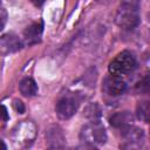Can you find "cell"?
I'll use <instances>...</instances> for the list:
<instances>
[{"mask_svg":"<svg viewBox=\"0 0 150 150\" xmlns=\"http://www.w3.org/2000/svg\"><path fill=\"white\" fill-rule=\"evenodd\" d=\"M0 148H2V149H6V145L2 143V141L0 139Z\"/></svg>","mask_w":150,"mask_h":150,"instance_id":"20","label":"cell"},{"mask_svg":"<svg viewBox=\"0 0 150 150\" xmlns=\"http://www.w3.org/2000/svg\"><path fill=\"white\" fill-rule=\"evenodd\" d=\"M115 22L118 27L123 29L130 30L136 28L141 22L137 0H124L117 9Z\"/></svg>","mask_w":150,"mask_h":150,"instance_id":"1","label":"cell"},{"mask_svg":"<svg viewBox=\"0 0 150 150\" xmlns=\"http://www.w3.org/2000/svg\"><path fill=\"white\" fill-rule=\"evenodd\" d=\"M86 116L91 121H98V118L101 116L100 107L96 103H93V104L88 105L87 109H86Z\"/></svg>","mask_w":150,"mask_h":150,"instance_id":"14","label":"cell"},{"mask_svg":"<svg viewBox=\"0 0 150 150\" xmlns=\"http://www.w3.org/2000/svg\"><path fill=\"white\" fill-rule=\"evenodd\" d=\"M102 89L107 95L111 97H116L122 95L127 90V83L121 76L109 75L108 77L104 79Z\"/></svg>","mask_w":150,"mask_h":150,"instance_id":"6","label":"cell"},{"mask_svg":"<svg viewBox=\"0 0 150 150\" xmlns=\"http://www.w3.org/2000/svg\"><path fill=\"white\" fill-rule=\"evenodd\" d=\"M23 46V42L14 34H6L0 39V53L11 54L20 50Z\"/></svg>","mask_w":150,"mask_h":150,"instance_id":"9","label":"cell"},{"mask_svg":"<svg viewBox=\"0 0 150 150\" xmlns=\"http://www.w3.org/2000/svg\"><path fill=\"white\" fill-rule=\"evenodd\" d=\"M110 124L114 128H118V129H123L130 124H132L134 122V115L130 111H118L116 114H114L110 118H109Z\"/></svg>","mask_w":150,"mask_h":150,"instance_id":"11","label":"cell"},{"mask_svg":"<svg viewBox=\"0 0 150 150\" xmlns=\"http://www.w3.org/2000/svg\"><path fill=\"white\" fill-rule=\"evenodd\" d=\"M77 107H79V103L74 96L64 95L56 102L55 111H56V115L59 118L68 120L76 112Z\"/></svg>","mask_w":150,"mask_h":150,"instance_id":"5","label":"cell"},{"mask_svg":"<svg viewBox=\"0 0 150 150\" xmlns=\"http://www.w3.org/2000/svg\"><path fill=\"white\" fill-rule=\"evenodd\" d=\"M13 107L19 114H23L25 112V105L20 100H14L13 101Z\"/></svg>","mask_w":150,"mask_h":150,"instance_id":"16","label":"cell"},{"mask_svg":"<svg viewBox=\"0 0 150 150\" xmlns=\"http://www.w3.org/2000/svg\"><path fill=\"white\" fill-rule=\"evenodd\" d=\"M34 6H41L43 2H45V0H29Z\"/></svg>","mask_w":150,"mask_h":150,"instance_id":"18","label":"cell"},{"mask_svg":"<svg viewBox=\"0 0 150 150\" xmlns=\"http://www.w3.org/2000/svg\"><path fill=\"white\" fill-rule=\"evenodd\" d=\"M20 93L26 97H32L38 94V84L32 77H25L19 83Z\"/></svg>","mask_w":150,"mask_h":150,"instance_id":"12","label":"cell"},{"mask_svg":"<svg viewBox=\"0 0 150 150\" xmlns=\"http://www.w3.org/2000/svg\"><path fill=\"white\" fill-rule=\"evenodd\" d=\"M122 136L127 143V145H124V146L134 148V146L139 145L142 143V141L144 139V131L142 129L130 124L122 129Z\"/></svg>","mask_w":150,"mask_h":150,"instance_id":"8","label":"cell"},{"mask_svg":"<svg viewBox=\"0 0 150 150\" xmlns=\"http://www.w3.org/2000/svg\"><path fill=\"white\" fill-rule=\"evenodd\" d=\"M35 135H36L35 125L32 122L25 121L23 123L18 125V128L14 130L13 138H14V142L18 143L19 145L27 146L34 141Z\"/></svg>","mask_w":150,"mask_h":150,"instance_id":"4","label":"cell"},{"mask_svg":"<svg viewBox=\"0 0 150 150\" xmlns=\"http://www.w3.org/2000/svg\"><path fill=\"white\" fill-rule=\"evenodd\" d=\"M136 57L129 50H123L115 56V59L109 63V73L115 76H124L131 73L136 68Z\"/></svg>","mask_w":150,"mask_h":150,"instance_id":"2","label":"cell"},{"mask_svg":"<svg viewBox=\"0 0 150 150\" xmlns=\"http://www.w3.org/2000/svg\"><path fill=\"white\" fill-rule=\"evenodd\" d=\"M97 2H100V4H109L111 0H96Z\"/></svg>","mask_w":150,"mask_h":150,"instance_id":"19","label":"cell"},{"mask_svg":"<svg viewBox=\"0 0 150 150\" xmlns=\"http://www.w3.org/2000/svg\"><path fill=\"white\" fill-rule=\"evenodd\" d=\"M8 112H7V109L5 105H0V118H2L4 121H7L8 120Z\"/></svg>","mask_w":150,"mask_h":150,"instance_id":"17","label":"cell"},{"mask_svg":"<svg viewBox=\"0 0 150 150\" xmlns=\"http://www.w3.org/2000/svg\"><path fill=\"white\" fill-rule=\"evenodd\" d=\"M6 22H7V12L2 7L1 1H0V30H2V28L6 25Z\"/></svg>","mask_w":150,"mask_h":150,"instance_id":"15","label":"cell"},{"mask_svg":"<svg viewBox=\"0 0 150 150\" xmlns=\"http://www.w3.org/2000/svg\"><path fill=\"white\" fill-rule=\"evenodd\" d=\"M46 138H47V143H48V146L49 148L55 149V148H62L64 145V136H63V132L56 125H53V127H50L47 130Z\"/></svg>","mask_w":150,"mask_h":150,"instance_id":"10","label":"cell"},{"mask_svg":"<svg viewBox=\"0 0 150 150\" xmlns=\"http://www.w3.org/2000/svg\"><path fill=\"white\" fill-rule=\"evenodd\" d=\"M136 116L138 120L148 123V121H149V102L148 101H142L137 104Z\"/></svg>","mask_w":150,"mask_h":150,"instance_id":"13","label":"cell"},{"mask_svg":"<svg viewBox=\"0 0 150 150\" xmlns=\"http://www.w3.org/2000/svg\"><path fill=\"white\" fill-rule=\"evenodd\" d=\"M80 139L91 146L101 145L107 142V132L98 121H91L82 127L80 131Z\"/></svg>","mask_w":150,"mask_h":150,"instance_id":"3","label":"cell"},{"mask_svg":"<svg viewBox=\"0 0 150 150\" xmlns=\"http://www.w3.org/2000/svg\"><path fill=\"white\" fill-rule=\"evenodd\" d=\"M43 32V22L42 20L35 21L32 25H29L28 27H26V29L23 30V45L27 46H32L38 43L41 40V35Z\"/></svg>","mask_w":150,"mask_h":150,"instance_id":"7","label":"cell"}]
</instances>
